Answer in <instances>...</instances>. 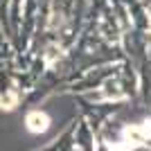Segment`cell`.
<instances>
[{"mask_svg":"<svg viewBox=\"0 0 151 151\" xmlns=\"http://www.w3.org/2000/svg\"><path fill=\"white\" fill-rule=\"evenodd\" d=\"M124 138L131 140V142H135V145H140L142 140L151 138V122H142V124H138V126H126Z\"/></svg>","mask_w":151,"mask_h":151,"instance_id":"2","label":"cell"},{"mask_svg":"<svg viewBox=\"0 0 151 151\" xmlns=\"http://www.w3.org/2000/svg\"><path fill=\"white\" fill-rule=\"evenodd\" d=\"M25 126L29 133H45L50 129V115L43 111H32L25 117Z\"/></svg>","mask_w":151,"mask_h":151,"instance_id":"1","label":"cell"},{"mask_svg":"<svg viewBox=\"0 0 151 151\" xmlns=\"http://www.w3.org/2000/svg\"><path fill=\"white\" fill-rule=\"evenodd\" d=\"M16 104H18V93H16V90H9L7 95L0 97V108H2V111H14Z\"/></svg>","mask_w":151,"mask_h":151,"instance_id":"3","label":"cell"}]
</instances>
